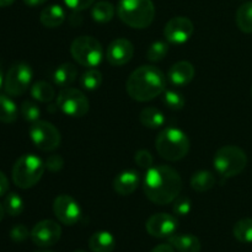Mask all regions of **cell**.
<instances>
[{
	"label": "cell",
	"mask_w": 252,
	"mask_h": 252,
	"mask_svg": "<svg viewBox=\"0 0 252 252\" xmlns=\"http://www.w3.org/2000/svg\"><path fill=\"white\" fill-rule=\"evenodd\" d=\"M91 16L94 21L100 22V24L110 22L115 16V6L110 1L96 2L91 10Z\"/></svg>",
	"instance_id": "25"
},
{
	"label": "cell",
	"mask_w": 252,
	"mask_h": 252,
	"mask_svg": "<svg viewBox=\"0 0 252 252\" xmlns=\"http://www.w3.org/2000/svg\"><path fill=\"white\" fill-rule=\"evenodd\" d=\"M4 214H5L4 206H2V204L0 203V221H1V220H2V218H4Z\"/></svg>",
	"instance_id": "44"
},
{
	"label": "cell",
	"mask_w": 252,
	"mask_h": 252,
	"mask_svg": "<svg viewBox=\"0 0 252 252\" xmlns=\"http://www.w3.org/2000/svg\"><path fill=\"white\" fill-rule=\"evenodd\" d=\"M150 252H175V249L170 244H161V245L155 246Z\"/></svg>",
	"instance_id": "40"
},
{
	"label": "cell",
	"mask_w": 252,
	"mask_h": 252,
	"mask_svg": "<svg viewBox=\"0 0 252 252\" xmlns=\"http://www.w3.org/2000/svg\"><path fill=\"white\" fill-rule=\"evenodd\" d=\"M73 252H85V251H83V250H75V251H73Z\"/></svg>",
	"instance_id": "46"
},
{
	"label": "cell",
	"mask_w": 252,
	"mask_h": 252,
	"mask_svg": "<svg viewBox=\"0 0 252 252\" xmlns=\"http://www.w3.org/2000/svg\"><path fill=\"white\" fill-rule=\"evenodd\" d=\"M39 21L47 29H57L65 21V11L59 5H49L42 10Z\"/></svg>",
	"instance_id": "19"
},
{
	"label": "cell",
	"mask_w": 252,
	"mask_h": 252,
	"mask_svg": "<svg viewBox=\"0 0 252 252\" xmlns=\"http://www.w3.org/2000/svg\"><path fill=\"white\" fill-rule=\"evenodd\" d=\"M194 66L192 65L189 62L181 61L175 63L174 65L170 68L167 78H169L170 83L175 86H185L187 84L191 83L194 78Z\"/></svg>",
	"instance_id": "16"
},
{
	"label": "cell",
	"mask_w": 252,
	"mask_h": 252,
	"mask_svg": "<svg viewBox=\"0 0 252 252\" xmlns=\"http://www.w3.org/2000/svg\"><path fill=\"white\" fill-rule=\"evenodd\" d=\"M16 103L11 100L7 95L0 94V122L2 123H14L17 120Z\"/></svg>",
	"instance_id": "24"
},
{
	"label": "cell",
	"mask_w": 252,
	"mask_h": 252,
	"mask_svg": "<svg viewBox=\"0 0 252 252\" xmlns=\"http://www.w3.org/2000/svg\"><path fill=\"white\" fill-rule=\"evenodd\" d=\"M15 0H0V7H5V6H9L14 2Z\"/></svg>",
	"instance_id": "42"
},
{
	"label": "cell",
	"mask_w": 252,
	"mask_h": 252,
	"mask_svg": "<svg viewBox=\"0 0 252 252\" xmlns=\"http://www.w3.org/2000/svg\"><path fill=\"white\" fill-rule=\"evenodd\" d=\"M236 25L244 33H252V1L244 2L236 11Z\"/></svg>",
	"instance_id": "26"
},
{
	"label": "cell",
	"mask_w": 252,
	"mask_h": 252,
	"mask_svg": "<svg viewBox=\"0 0 252 252\" xmlns=\"http://www.w3.org/2000/svg\"><path fill=\"white\" fill-rule=\"evenodd\" d=\"M102 84V74L95 68H90L81 75L80 85L88 91H94L98 89Z\"/></svg>",
	"instance_id": "29"
},
{
	"label": "cell",
	"mask_w": 252,
	"mask_h": 252,
	"mask_svg": "<svg viewBox=\"0 0 252 252\" xmlns=\"http://www.w3.org/2000/svg\"><path fill=\"white\" fill-rule=\"evenodd\" d=\"M169 244L179 252H199L202 249L199 239L191 234H174L169 238Z\"/></svg>",
	"instance_id": "18"
},
{
	"label": "cell",
	"mask_w": 252,
	"mask_h": 252,
	"mask_svg": "<svg viewBox=\"0 0 252 252\" xmlns=\"http://www.w3.org/2000/svg\"><path fill=\"white\" fill-rule=\"evenodd\" d=\"M57 107L70 117H84L89 112L90 103L83 91L74 88H64L57 97Z\"/></svg>",
	"instance_id": "8"
},
{
	"label": "cell",
	"mask_w": 252,
	"mask_h": 252,
	"mask_svg": "<svg viewBox=\"0 0 252 252\" xmlns=\"http://www.w3.org/2000/svg\"><path fill=\"white\" fill-rule=\"evenodd\" d=\"M155 148L164 159L169 161H179L189 154V139L184 130L169 127L159 133L155 139Z\"/></svg>",
	"instance_id": "4"
},
{
	"label": "cell",
	"mask_w": 252,
	"mask_h": 252,
	"mask_svg": "<svg viewBox=\"0 0 252 252\" xmlns=\"http://www.w3.org/2000/svg\"><path fill=\"white\" fill-rule=\"evenodd\" d=\"M140 123L144 127L150 128V129H157L164 126L165 117L164 113L157 107H145L139 115Z\"/></svg>",
	"instance_id": "22"
},
{
	"label": "cell",
	"mask_w": 252,
	"mask_h": 252,
	"mask_svg": "<svg viewBox=\"0 0 252 252\" xmlns=\"http://www.w3.org/2000/svg\"><path fill=\"white\" fill-rule=\"evenodd\" d=\"M139 174L134 170H127L121 172L113 180V189L121 196H129L137 189L139 185Z\"/></svg>",
	"instance_id": "17"
},
{
	"label": "cell",
	"mask_w": 252,
	"mask_h": 252,
	"mask_svg": "<svg viewBox=\"0 0 252 252\" xmlns=\"http://www.w3.org/2000/svg\"><path fill=\"white\" fill-rule=\"evenodd\" d=\"M117 14L129 27L143 30L154 21L155 6L152 0H120Z\"/></svg>",
	"instance_id": "3"
},
{
	"label": "cell",
	"mask_w": 252,
	"mask_h": 252,
	"mask_svg": "<svg viewBox=\"0 0 252 252\" xmlns=\"http://www.w3.org/2000/svg\"><path fill=\"white\" fill-rule=\"evenodd\" d=\"M31 96L39 102H51L56 96V90L47 81H37L31 86Z\"/></svg>",
	"instance_id": "27"
},
{
	"label": "cell",
	"mask_w": 252,
	"mask_h": 252,
	"mask_svg": "<svg viewBox=\"0 0 252 252\" xmlns=\"http://www.w3.org/2000/svg\"><path fill=\"white\" fill-rule=\"evenodd\" d=\"M194 26L189 17L176 16L169 20L164 27V37L169 43L182 44L186 43L192 37Z\"/></svg>",
	"instance_id": "12"
},
{
	"label": "cell",
	"mask_w": 252,
	"mask_h": 252,
	"mask_svg": "<svg viewBox=\"0 0 252 252\" xmlns=\"http://www.w3.org/2000/svg\"><path fill=\"white\" fill-rule=\"evenodd\" d=\"M134 46L127 38H117L110 43L106 52L107 62L113 66H122L132 59Z\"/></svg>",
	"instance_id": "15"
},
{
	"label": "cell",
	"mask_w": 252,
	"mask_h": 252,
	"mask_svg": "<svg viewBox=\"0 0 252 252\" xmlns=\"http://www.w3.org/2000/svg\"><path fill=\"white\" fill-rule=\"evenodd\" d=\"M34 252H54V251H49V250H39V251H34Z\"/></svg>",
	"instance_id": "45"
},
{
	"label": "cell",
	"mask_w": 252,
	"mask_h": 252,
	"mask_svg": "<svg viewBox=\"0 0 252 252\" xmlns=\"http://www.w3.org/2000/svg\"><path fill=\"white\" fill-rule=\"evenodd\" d=\"M30 138L32 143L43 152H53L62 142L61 132L47 121H36L30 127Z\"/></svg>",
	"instance_id": "9"
},
{
	"label": "cell",
	"mask_w": 252,
	"mask_h": 252,
	"mask_svg": "<svg viewBox=\"0 0 252 252\" xmlns=\"http://www.w3.org/2000/svg\"><path fill=\"white\" fill-rule=\"evenodd\" d=\"M251 95H252V89H251Z\"/></svg>",
	"instance_id": "47"
},
{
	"label": "cell",
	"mask_w": 252,
	"mask_h": 252,
	"mask_svg": "<svg viewBox=\"0 0 252 252\" xmlns=\"http://www.w3.org/2000/svg\"><path fill=\"white\" fill-rule=\"evenodd\" d=\"M216 171L223 179H229L241 174L248 165V157L241 148L236 145H225L217 150L213 158Z\"/></svg>",
	"instance_id": "6"
},
{
	"label": "cell",
	"mask_w": 252,
	"mask_h": 252,
	"mask_svg": "<svg viewBox=\"0 0 252 252\" xmlns=\"http://www.w3.org/2000/svg\"><path fill=\"white\" fill-rule=\"evenodd\" d=\"M54 216L65 225H74L81 218V208L78 202L69 194H61L53 202Z\"/></svg>",
	"instance_id": "13"
},
{
	"label": "cell",
	"mask_w": 252,
	"mask_h": 252,
	"mask_svg": "<svg viewBox=\"0 0 252 252\" xmlns=\"http://www.w3.org/2000/svg\"><path fill=\"white\" fill-rule=\"evenodd\" d=\"M32 69L26 63H16L9 69L4 79V90L9 96H21L32 81Z\"/></svg>",
	"instance_id": "10"
},
{
	"label": "cell",
	"mask_w": 252,
	"mask_h": 252,
	"mask_svg": "<svg viewBox=\"0 0 252 252\" xmlns=\"http://www.w3.org/2000/svg\"><path fill=\"white\" fill-rule=\"evenodd\" d=\"M64 166V160L61 155L53 154L51 157H48V159L46 160V169H48L52 172H58L63 169Z\"/></svg>",
	"instance_id": "38"
},
{
	"label": "cell",
	"mask_w": 252,
	"mask_h": 252,
	"mask_svg": "<svg viewBox=\"0 0 252 252\" xmlns=\"http://www.w3.org/2000/svg\"><path fill=\"white\" fill-rule=\"evenodd\" d=\"M62 228L57 221L46 219L41 220L31 230V239L38 248H49L61 240Z\"/></svg>",
	"instance_id": "11"
},
{
	"label": "cell",
	"mask_w": 252,
	"mask_h": 252,
	"mask_svg": "<svg viewBox=\"0 0 252 252\" xmlns=\"http://www.w3.org/2000/svg\"><path fill=\"white\" fill-rule=\"evenodd\" d=\"M165 86V75L159 68L153 65H142L135 69L127 79L126 90L133 100L147 102L162 95Z\"/></svg>",
	"instance_id": "2"
},
{
	"label": "cell",
	"mask_w": 252,
	"mask_h": 252,
	"mask_svg": "<svg viewBox=\"0 0 252 252\" xmlns=\"http://www.w3.org/2000/svg\"><path fill=\"white\" fill-rule=\"evenodd\" d=\"M25 204L21 197L15 192L6 194L4 199V209L5 213H7L11 217H17L24 212Z\"/></svg>",
	"instance_id": "30"
},
{
	"label": "cell",
	"mask_w": 252,
	"mask_h": 252,
	"mask_svg": "<svg viewBox=\"0 0 252 252\" xmlns=\"http://www.w3.org/2000/svg\"><path fill=\"white\" fill-rule=\"evenodd\" d=\"M174 207H172V211L176 216L179 217H185L189 216V212L192 209V203L189 198H185V197H180V198L175 199Z\"/></svg>",
	"instance_id": "34"
},
{
	"label": "cell",
	"mask_w": 252,
	"mask_h": 252,
	"mask_svg": "<svg viewBox=\"0 0 252 252\" xmlns=\"http://www.w3.org/2000/svg\"><path fill=\"white\" fill-rule=\"evenodd\" d=\"M74 61L86 68H95L102 62V44L93 36L76 37L70 46Z\"/></svg>",
	"instance_id": "7"
},
{
	"label": "cell",
	"mask_w": 252,
	"mask_h": 252,
	"mask_svg": "<svg viewBox=\"0 0 252 252\" xmlns=\"http://www.w3.org/2000/svg\"><path fill=\"white\" fill-rule=\"evenodd\" d=\"M169 53V44L166 42L158 41L150 44L149 49L147 51V58L150 62H160Z\"/></svg>",
	"instance_id": "32"
},
{
	"label": "cell",
	"mask_w": 252,
	"mask_h": 252,
	"mask_svg": "<svg viewBox=\"0 0 252 252\" xmlns=\"http://www.w3.org/2000/svg\"><path fill=\"white\" fill-rule=\"evenodd\" d=\"M22 1L26 5H29V6H39V5L44 4V2H47L48 0H22Z\"/></svg>",
	"instance_id": "41"
},
{
	"label": "cell",
	"mask_w": 252,
	"mask_h": 252,
	"mask_svg": "<svg viewBox=\"0 0 252 252\" xmlns=\"http://www.w3.org/2000/svg\"><path fill=\"white\" fill-rule=\"evenodd\" d=\"M216 182L217 179L213 172L206 171V170L194 172L191 177V187L197 192L209 191L213 189Z\"/></svg>",
	"instance_id": "23"
},
{
	"label": "cell",
	"mask_w": 252,
	"mask_h": 252,
	"mask_svg": "<svg viewBox=\"0 0 252 252\" xmlns=\"http://www.w3.org/2000/svg\"><path fill=\"white\" fill-rule=\"evenodd\" d=\"M4 73H2V66H1V63H0V88L2 86V84H4Z\"/></svg>",
	"instance_id": "43"
},
{
	"label": "cell",
	"mask_w": 252,
	"mask_h": 252,
	"mask_svg": "<svg viewBox=\"0 0 252 252\" xmlns=\"http://www.w3.org/2000/svg\"><path fill=\"white\" fill-rule=\"evenodd\" d=\"M95 1L96 0H64V2H65V5L69 7V9L78 12L93 6Z\"/></svg>",
	"instance_id": "37"
},
{
	"label": "cell",
	"mask_w": 252,
	"mask_h": 252,
	"mask_svg": "<svg viewBox=\"0 0 252 252\" xmlns=\"http://www.w3.org/2000/svg\"><path fill=\"white\" fill-rule=\"evenodd\" d=\"M29 236H31V233H30L29 229L25 225H22V224L15 225L14 228L10 230V238H11V240L15 241V243H22V241L27 240Z\"/></svg>",
	"instance_id": "36"
},
{
	"label": "cell",
	"mask_w": 252,
	"mask_h": 252,
	"mask_svg": "<svg viewBox=\"0 0 252 252\" xmlns=\"http://www.w3.org/2000/svg\"><path fill=\"white\" fill-rule=\"evenodd\" d=\"M20 112H21V116L24 117L25 121L27 122H36V121L39 120V116H41V110H39L38 106L36 105L32 101H24L21 105V108H20Z\"/></svg>",
	"instance_id": "33"
},
{
	"label": "cell",
	"mask_w": 252,
	"mask_h": 252,
	"mask_svg": "<svg viewBox=\"0 0 252 252\" xmlns=\"http://www.w3.org/2000/svg\"><path fill=\"white\" fill-rule=\"evenodd\" d=\"M134 161L139 167L148 170L153 166V161H154V159H153V155L150 154L148 150L142 149V150H138V152L135 153Z\"/></svg>",
	"instance_id": "35"
},
{
	"label": "cell",
	"mask_w": 252,
	"mask_h": 252,
	"mask_svg": "<svg viewBox=\"0 0 252 252\" xmlns=\"http://www.w3.org/2000/svg\"><path fill=\"white\" fill-rule=\"evenodd\" d=\"M46 164L34 154L20 157L12 167V181L19 189H27L33 187L42 179Z\"/></svg>",
	"instance_id": "5"
},
{
	"label": "cell",
	"mask_w": 252,
	"mask_h": 252,
	"mask_svg": "<svg viewBox=\"0 0 252 252\" xmlns=\"http://www.w3.org/2000/svg\"><path fill=\"white\" fill-rule=\"evenodd\" d=\"M233 234L235 239L240 243L251 244L252 243V218L240 219L234 225Z\"/></svg>",
	"instance_id": "28"
},
{
	"label": "cell",
	"mask_w": 252,
	"mask_h": 252,
	"mask_svg": "<svg viewBox=\"0 0 252 252\" xmlns=\"http://www.w3.org/2000/svg\"><path fill=\"white\" fill-rule=\"evenodd\" d=\"M179 226L176 217L167 213H157L150 217L145 224L148 234L154 238L164 239L174 235Z\"/></svg>",
	"instance_id": "14"
},
{
	"label": "cell",
	"mask_w": 252,
	"mask_h": 252,
	"mask_svg": "<svg viewBox=\"0 0 252 252\" xmlns=\"http://www.w3.org/2000/svg\"><path fill=\"white\" fill-rule=\"evenodd\" d=\"M7 189H9V181H7L4 172L0 171V197L4 196L7 192Z\"/></svg>",
	"instance_id": "39"
},
{
	"label": "cell",
	"mask_w": 252,
	"mask_h": 252,
	"mask_svg": "<svg viewBox=\"0 0 252 252\" xmlns=\"http://www.w3.org/2000/svg\"><path fill=\"white\" fill-rule=\"evenodd\" d=\"M89 248L93 252H113L116 248L115 236L105 230L96 231L89 239Z\"/></svg>",
	"instance_id": "20"
},
{
	"label": "cell",
	"mask_w": 252,
	"mask_h": 252,
	"mask_svg": "<svg viewBox=\"0 0 252 252\" xmlns=\"http://www.w3.org/2000/svg\"><path fill=\"white\" fill-rule=\"evenodd\" d=\"M78 76V69L71 63H63L54 70L53 81L59 88H68L75 81Z\"/></svg>",
	"instance_id": "21"
},
{
	"label": "cell",
	"mask_w": 252,
	"mask_h": 252,
	"mask_svg": "<svg viewBox=\"0 0 252 252\" xmlns=\"http://www.w3.org/2000/svg\"><path fill=\"white\" fill-rule=\"evenodd\" d=\"M164 102L170 110L180 111L185 107V97L181 93L176 90H165L164 91Z\"/></svg>",
	"instance_id": "31"
},
{
	"label": "cell",
	"mask_w": 252,
	"mask_h": 252,
	"mask_svg": "<svg viewBox=\"0 0 252 252\" xmlns=\"http://www.w3.org/2000/svg\"><path fill=\"white\" fill-rule=\"evenodd\" d=\"M143 189L150 202L166 206L179 197L182 189V180L175 169L167 165H158L148 169Z\"/></svg>",
	"instance_id": "1"
}]
</instances>
